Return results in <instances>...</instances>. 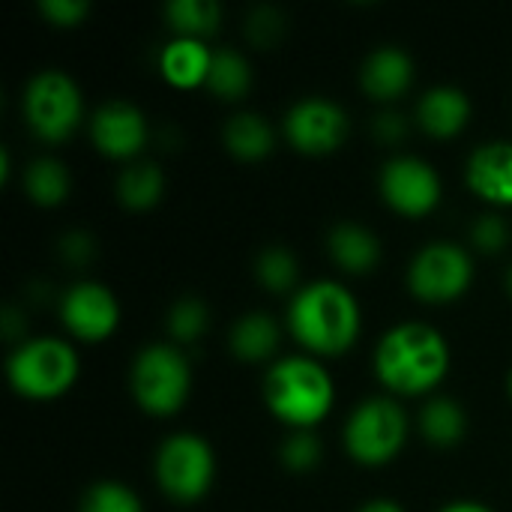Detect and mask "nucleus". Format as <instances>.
<instances>
[{"label":"nucleus","mask_w":512,"mask_h":512,"mask_svg":"<svg viewBox=\"0 0 512 512\" xmlns=\"http://www.w3.org/2000/svg\"><path fill=\"white\" fill-rule=\"evenodd\" d=\"M225 144L237 159L255 162V159H264L273 150V129H270V123L264 117L246 111V114H237V117L228 120Z\"/></svg>","instance_id":"nucleus-20"},{"label":"nucleus","mask_w":512,"mask_h":512,"mask_svg":"<svg viewBox=\"0 0 512 512\" xmlns=\"http://www.w3.org/2000/svg\"><path fill=\"white\" fill-rule=\"evenodd\" d=\"M285 132H288L291 144L300 153L321 156V153H333L345 141L348 120H345V111L336 102L312 96V99L297 102L288 111Z\"/></svg>","instance_id":"nucleus-10"},{"label":"nucleus","mask_w":512,"mask_h":512,"mask_svg":"<svg viewBox=\"0 0 512 512\" xmlns=\"http://www.w3.org/2000/svg\"><path fill=\"white\" fill-rule=\"evenodd\" d=\"M282 462L291 471H309L321 462V444L312 432H297L282 447Z\"/></svg>","instance_id":"nucleus-29"},{"label":"nucleus","mask_w":512,"mask_h":512,"mask_svg":"<svg viewBox=\"0 0 512 512\" xmlns=\"http://www.w3.org/2000/svg\"><path fill=\"white\" fill-rule=\"evenodd\" d=\"M405 438L408 420L393 399H369L357 405L345 429L348 453L363 465H387L399 456Z\"/></svg>","instance_id":"nucleus-6"},{"label":"nucleus","mask_w":512,"mask_h":512,"mask_svg":"<svg viewBox=\"0 0 512 512\" xmlns=\"http://www.w3.org/2000/svg\"><path fill=\"white\" fill-rule=\"evenodd\" d=\"M93 141L105 156L114 159H129L144 147L147 138V123L144 114L129 105V102H105L93 114Z\"/></svg>","instance_id":"nucleus-13"},{"label":"nucleus","mask_w":512,"mask_h":512,"mask_svg":"<svg viewBox=\"0 0 512 512\" xmlns=\"http://www.w3.org/2000/svg\"><path fill=\"white\" fill-rule=\"evenodd\" d=\"M276 348H279V327L264 312H252V315L240 318L231 330V351L246 363L267 360V357H273Z\"/></svg>","instance_id":"nucleus-19"},{"label":"nucleus","mask_w":512,"mask_h":512,"mask_svg":"<svg viewBox=\"0 0 512 512\" xmlns=\"http://www.w3.org/2000/svg\"><path fill=\"white\" fill-rule=\"evenodd\" d=\"M255 273H258L261 285L282 294V291L294 288V282H297V261L288 249H267V252H261Z\"/></svg>","instance_id":"nucleus-26"},{"label":"nucleus","mask_w":512,"mask_h":512,"mask_svg":"<svg viewBox=\"0 0 512 512\" xmlns=\"http://www.w3.org/2000/svg\"><path fill=\"white\" fill-rule=\"evenodd\" d=\"M414 78V63L411 57L396 48V45H384L378 51H372L363 63L360 81L366 87L369 96L375 99H396L411 87Z\"/></svg>","instance_id":"nucleus-15"},{"label":"nucleus","mask_w":512,"mask_h":512,"mask_svg":"<svg viewBox=\"0 0 512 512\" xmlns=\"http://www.w3.org/2000/svg\"><path fill=\"white\" fill-rule=\"evenodd\" d=\"M471 258L450 243L426 246L411 264V291L426 303H450L462 297L471 285Z\"/></svg>","instance_id":"nucleus-9"},{"label":"nucleus","mask_w":512,"mask_h":512,"mask_svg":"<svg viewBox=\"0 0 512 512\" xmlns=\"http://www.w3.org/2000/svg\"><path fill=\"white\" fill-rule=\"evenodd\" d=\"M330 255L336 258V264L348 273H369L378 258H381V243L378 237L363 228V225H339L330 234Z\"/></svg>","instance_id":"nucleus-18"},{"label":"nucleus","mask_w":512,"mask_h":512,"mask_svg":"<svg viewBox=\"0 0 512 512\" xmlns=\"http://www.w3.org/2000/svg\"><path fill=\"white\" fill-rule=\"evenodd\" d=\"M246 33L255 45L261 48H270L282 39L285 33V18L273 9V6H258L252 15H249V24H246Z\"/></svg>","instance_id":"nucleus-30"},{"label":"nucleus","mask_w":512,"mask_h":512,"mask_svg":"<svg viewBox=\"0 0 512 512\" xmlns=\"http://www.w3.org/2000/svg\"><path fill=\"white\" fill-rule=\"evenodd\" d=\"M63 324L84 342H102L114 333L120 321V306L114 294L99 282H81L63 297Z\"/></svg>","instance_id":"nucleus-12"},{"label":"nucleus","mask_w":512,"mask_h":512,"mask_svg":"<svg viewBox=\"0 0 512 512\" xmlns=\"http://www.w3.org/2000/svg\"><path fill=\"white\" fill-rule=\"evenodd\" d=\"M78 378V357L60 339L24 342L9 360V381L27 399H54Z\"/></svg>","instance_id":"nucleus-4"},{"label":"nucleus","mask_w":512,"mask_h":512,"mask_svg":"<svg viewBox=\"0 0 512 512\" xmlns=\"http://www.w3.org/2000/svg\"><path fill=\"white\" fill-rule=\"evenodd\" d=\"M165 15H168L171 27L189 39H201V36L213 33L222 18L219 6L213 0H174V3H168Z\"/></svg>","instance_id":"nucleus-24"},{"label":"nucleus","mask_w":512,"mask_h":512,"mask_svg":"<svg viewBox=\"0 0 512 512\" xmlns=\"http://www.w3.org/2000/svg\"><path fill=\"white\" fill-rule=\"evenodd\" d=\"M39 9H42V15H45L51 24H57V27H75V24H81V21L87 18V12H90V6H87L84 0H42Z\"/></svg>","instance_id":"nucleus-32"},{"label":"nucleus","mask_w":512,"mask_h":512,"mask_svg":"<svg viewBox=\"0 0 512 512\" xmlns=\"http://www.w3.org/2000/svg\"><path fill=\"white\" fill-rule=\"evenodd\" d=\"M450 366V348L444 336L429 324H399L393 327L375 354L378 378L405 396H420L432 390Z\"/></svg>","instance_id":"nucleus-1"},{"label":"nucleus","mask_w":512,"mask_h":512,"mask_svg":"<svg viewBox=\"0 0 512 512\" xmlns=\"http://www.w3.org/2000/svg\"><path fill=\"white\" fill-rule=\"evenodd\" d=\"M81 512H141V501L120 483H96L87 489Z\"/></svg>","instance_id":"nucleus-27"},{"label":"nucleus","mask_w":512,"mask_h":512,"mask_svg":"<svg viewBox=\"0 0 512 512\" xmlns=\"http://www.w3.org/2000/svg\"><path fill=\"white\" fill-rule=\"evenodd\" d=\"M291 330L315 354H342L360 333V306L336 282H315L291 303Z\"/></svg>","instance_id":"nucleus-2"},{"label":"nucleus","mask_w":512,"mask_h":512,"mask_svg":"<svg viewBox=\"0 0 512 512\" xmlns=\"http://www.w3.org/2000/svg\"><path fill=\"white\" fill-rule=\"evenodd\" d=\"M165 174L156 162H135L117 180V195L132 210H147L162 198Z\"/></svg>","instance_id":"nucleus-21"},{"label":"nucleus","mask_w":512,"mask_h":512,"mask_svg":"<svg viewBox=\"0 0 512 512\" xmlns=\"http://www.w3.org/2000/svg\"><path fill=\"white\" fill-rule=\"evenodd\" d=\"M420 126L435 135V138H453L456 132L465 129L471 117V102L462 90L456 87H435L423 96L417 108Z\"/></svg>","instance_id":"nucleus-17"},{"label":"nucleus","mask_w":512,"mask_h":512,"mask_svg":"<svg viewBox=\"0 0 512 512\" xmlns=\"http://www.w3.org/2000/svg\"><path fill=\"white\" fill-rule=\"evenodd\" d=\"M3 330H6L9 339H18V336L24 333V321H18V312H15V309H6V315H3Z\"/></svg>","instance_id":"nucleus-35"},{"label":"nucleus","mask_w":512,"mask_h":512,"mask_svg":"<svg viewBox=\"0 0 512 512\" xmlns=\"http://www.w3.org/2000/svg\"><path fill=\"white\" fill-rule=\"evenodd\" d=\"M441 512H492L489 507H483V504H471V501H459V504H450V507H444Z\"/></svg>","instance_id":"nucleus-37"},{"label":"nucleus","mask_w":512,"mask_h":512,"mask_svg":"<svg viewBox=\"0 0 512 512\" xmlns=\"http://www.w3.org/2000/svg\"><path fill=\"white\" fill-rule=\"evenodd\" d=\"M24 183H27V195L45 207H54L69 195V171L57 159H36L27 168Z\"/></svg>","instance_id":"nucleus-25"},{"label":"nucleus","mask_w":512,"mask_h":512,"mask_svg":"<svg viewBox=\"0 0 512 512\" xmlns=\"http://www.w3.org/2000/svg\"><path fill=\"white\" fill-rule=\"evenodd\" d=\"M507 291H510V297H512V267H510V273H507Z\"/></svg>","instance_id":"nucleus-38"},{"label":"nucleus","mask_w":512,"mask_h":512,"mask_svg":"<svg viewBox=\"0 0 512 512\" xmlns=\"http://www.w3.org/2000/svg\"><path fill=\"white\" fill-rule=\"evenodd\" d=\"M420 429L426 435V441L438 444V447H453L462 441L465 429H468V420H465V411L459 402L453 399H435L423 408L420 414Z\"/></svg>","instance_id":"nucleus-22"},{"label":"nucleus","mask_w":512,"mask_h":512,"mask_svg":"<svg viewBox=\"0 0 512 512\" xmlns=\"http://www.w3.org/2000/svg\"><path fill=\"white\" fill-rule=\"evenodd\" d=\"M510 393H512V375H510Z\"/></svg>","instance_id":"nucleus-39"},{"label":"nucleus","mask_w":512,"mask_h":512,"mask_svg":"<svg viewBox=\"0 0 512 512\" xmlns=\"http://www.w3.org/2000/svg\"><path fill=\"white\" fill-rule=\"evenodd\" d=\"M372 132H375V138L384 141V144H399V141L408 135V120H405L402 114H396V111H384V114L375 117Z\"/></svg>","instance_id":"nucleus-34"},{"label":"nucleus","mask_w":512,"mask_h":512,"mask_svg":"<svg viewBox=\"0 0 512 512\" xmlns=\"http://www.w3.org/2000/svg\"><path fill=\"white\" fill-rule=\"evenodd\" d=\"M252 84V72L246 57H240L237 51H216L213 63H210V75H207V87L222 96V99H240L246 96Z\"/></svg>","instance_id":"nucleus-23"},{"label":"nucleus","mask_w":512,"mask_h":512,"mask_svg":"<svg viewBox=\"0 0 512 512\" xmlns=\"http://www.w3.org/2000/svg\"><path fill=\"white\" fill-rule=\"evenodd\" d=\"M360 512H405L396 501H372V504H366Z\"/></svg>","instance_id":"nucleus-36"},{"label":"nucleus","mask_w":512,"mask_h":512,"mask_svg":"<svg viewBox=\"0 0 512 512\" xmlns=\"http://www.w3.org/2000/svg\"><path fill=\"white\" fill-rule=\"evenodd\" d=\"M213 450L195 435H174L162 444L156 459V477L165 495L174 501H198L213 483Z\"/></svg>","instance_id":"nucleus-8"},{"label":"nucleus","mask_w":512,"mask_h":512,"mask_svg":"<svg viewBox=\"0 0 512 512\" xmlns=\"http://www.w3.org/2000/svg\"><path fill=\"white\" fill-rule=\"evenodd\" d=\"M264 399L282 423L309 429L330 414L333 381L321 363L306 357H288L267 372Z\"/></svg>","instance_id":"nucleus-3"},{"label":"nucleus","mask_w":512,"mask_h":512,"mask_svg":"<svg viewBox=\"0 0 512 512\" xmlns=\"http://www.w3.org/2000/svg\"><path fill=\"white\" fill-rule=\"evenodd\" d=\"M24 114L33 132L45 141H63L81 120V93L78 84L57 72H39L24 93Z\"/></svg>","instance_id":"nucleus-7"},{"label":"nucleus","mask_w":512,"mask_h":512,"mask_svg":"<svg viewBox=\"0 0 512 512\" xmlns=\"http://www.w3.org/2000/svg\"><path fill=\"white\" fill-rule=\"evenodd\" d=\"M210 63H213V51L201 39H189V36H177L174 42H168L159 57V69L165 81L183 90L207 84Z\"/></svg>","instance_id":"nucleus-16"},{"label":"nucleus","mask_w":512,"mask_h":512,"mask_svg":"<svg viewBox=\"0 0 512 512\" xmlns=\"http://www.w3.org/2000/svg\"><path fill=\"white\" fill-rule=\"evenodd\" d=\"M471 189L495 204H512V144L492 141L480 147L468 162Z\"/></svg>","instance_id":"nucleus-14"},{"label":"nucleus","mask_w":512,"mask_h":512,"mask_svg":"<svg viewBox=\"0 0 512 512\" xmlns=\"http://www.w3.org/2000/svg\"><path fill=\"white\" fill-rule=\"evenodd\" d=\"M471 237H474V243H477L483 252H501V249L507 246L510 231H507V222H504L501 216H492V213H489V216H483V219L474 222Z\"/></svg>","instance_id":"nucleus-31"},{"label":"nucleus","mask_w":512,"mask_h":512,"mask_svg":"<svg viewBox=\"0 0 512 512\" xmlns=\"http://www.w3.org/2000/svg\"><path fill=\"white\" fill-rule=\"evenodd\" d=\"M60 252H63V258H66L69 264L84 267V264H90L93 255H96V240H93L90 234H84V231H72V234H66V237L60 240Z\"/></svg>","instance_id":"nucleus-33"},{"label":"nucleus","mask_w":512,"mask_h":512,"mask_svg":"<svg viewBox=\"0 0 512 512\" xmlns=\"http://www.w3.org/2000/svg\"><path fill=\"white\" fill-rule=\"evenodd\" d=\"M132 390L144 411L168 417L189 396V363L174 345H153L132 366Z\"/></svg>","instance_id":"nucleus-5"},{"label":"nucleus","mask_w":512,"mask_h":512,"mask_svg":"<svg viewBox=\"0 0 512 512\" xmlns=\"http://www.w3.org/2000/svg\"><path fill=\"white\" fill-rule=\"evenodd\" d=\"M381 192L393 210L405 216H423L441 201V180L423 159L399 156L387 162L381 174Z\"/></svg>","instance_id":"nucleus-11"},{"label":"nucleus","mask_w":512,"mask_h":512,"mask_svg":"<svg viewBox=\"0 0 512 512\" xmlns=\"http://www.w3.org/2000/svg\"><path fill=\"white\" fill-rule=\"evenodd\" d=\"M207 306L201 300H180L168 315V330L177 342H195L207 330Z\"/></svg>","instance_id":"nucleus-28"}]
</instances>
